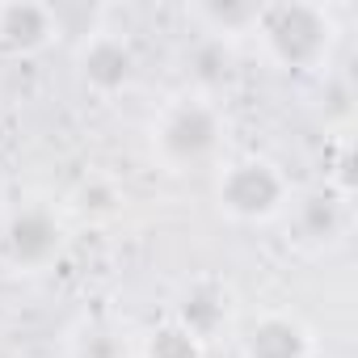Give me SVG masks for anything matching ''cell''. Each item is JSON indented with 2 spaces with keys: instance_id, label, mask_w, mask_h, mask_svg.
Masks as SVG:
<instances>
[{
  "instance_id": "obj_1",
  "label": "cell",
  "mask_w": 358,
  "mask_h": 358,
  "mask_svg": "<svg viewBox=\"0 0 358 358\" xmlns=\"http://www.w3.org/2000/svg\"><path fill=\"white\" fill-rule=\"evenodd\" d=\"M262 55L278 72H320L329 68L337 51V17L329 5L316 0H282V5H262V17L253 26Z\"/></svg>"
},
{
  "instance_id": "obj_4",
  "label": "cell",
  "mask_w": 358,
  "mask_h": 358,
  "mask_svg": "<svg viewBox=\"0 0 358 358\" xmlns=\"http://www.w3.org/2000/svg\"><path fill=\"white\" fill-rule=\"evenodd\" d=\"M68 245V228L59 220L55 207L47 203H22L9 211L5 228H0V249H5V262L22 274H43L64 257Z\"/></svg>"
},
{
  "instance_id": "obj_11",
  "label": "cell",
  "mask_w": 358,
  "mask_h": 358,
  "mask_svg": "<svg viewBox=\"0 0 358 358\" xmlns=\"http://www.w3.org/2000/svg\"><path fill=\"white\" fill-rule=\"evenodd\" d=\"M186 64H194L190 76H194V93H203V97H215L232 76V51H228V43H215V38H203Z\"/></svg>"
},
{
  "instance_id": "obj_10",
  "label": "cell",
  "mask_w": 358,
  "mask_h": 358,
  "mask_svg": "<svg viewBox=\"0 0 358 358\" xmlns=\"http://www.w3.org/2000/svg\"><path fill=\"white\" fill-rule=\"evenodd\" d=\"M186 13H190V22H194L207 38L232 43V38L253 34V26H257V17H262V5H257V0H194Z\"/></svg>"
},
{
  "instance_id": "obj_7",
  "label": "cell",
  "mask_w": 358,
  "mask_h": 358,
  "mask_svg": "<svg viewBox=\"0 0 358 358\" xmlns=\"http://www.w3.org/2000/svg\"><path fill=\"white\" fill-rule=\"evenodd\" d=\"M59 34V13L38 0H9L0 5V51L9 55H38L55 43Z\"/></svg>"
},
{
  "instance_id": "obj_3",
  "label": "cell",
  "mask_w": 358,
  "mask_h": 358,
  "mask_svg": "<svg viewBox=\"0 0 358 358\" xmlns=\"http://www.w3.org/2000/svg\"><path fill=\"white\" fill-rule=\"evenodd\" d=\"M215 203L236 224H270L291 207V182L270 156H236L220 169Z\"/></svg>"
},
{
  "instance_id": "obj_13",
  "label": "cell",
  "mask_w": 358,
  "mask_h": 358,
  "mask_svg": "<svg viewBox=\"0 0 358 358\" xmlns=\"http://www.w3.org/2000/svg\"><path fill=\"white\" fill-rule=\"evenodd\" d=\"M72 358H131L127 354V337L106 324V320H89L76 337H72Z\"/></svg>"
},
{
  "instance_id": "obj_5",
  "label": "cell",
  "mask_w": 358,
  "mask_h": 358,
  "mask_svg": "<svg viewBox=\"0 0 358 358\" xmlns=\"http://www.w3.org/2000/svg\"><path fill=\"white\" fill-rule=\"evenodd\" d=\"M135 47L118 34V30H93L85 43H80V55H76V72H80V85L97 97H118L131 89L135 80Z\"/></svg>"
},
{
  "instance_id": "obj_14",
  "label": "cell",
  "mask_w": 358,
  "mask_h": 358,
  "mask_svg": "<svg viewBox=\"0 0 358 358\" xmlns=\"http://www.w3.org/2000/svg\"><path fill=\"white\" fill-rule=\"evenodd\" d=\"M118 190L110 186V182H85L80 190H76V211L85 215V220H110L114 211H118Z\"/></svg>"
},
{
  "instance_id": "obj_6",
  "label": "cell",
  "mask_w": 358,
  "mask_h": 358,
  "mask_svg": "<svg viewBox=\"0 0 358 358\" xmlns=\"http://www.w3.org/2000/svg\"><path fill=\"white\" fill-rule=\"evenodd\" d=\"M241 358H316V337L295 312H262L241 333Z\"/></svg>"
},
{
  "instance_id": "obj_9",
  "label": "cell",
  "mask_w": 358,
  "mask_h": 358,
  "mask_svg": "<svg viewBox=\"0 0 358 358\" xmlns=\"http://www.w3.org/2000/svg\"><path fill=\"white\" fill-rule=\"evenodd\" d=\"M173 320L186 324L203 345H211V341L228 329V320H232V295H228V287H220V282H211V278L194 282L182 299H177Z\"/></svg>"
},
{
  "instance_id": "obj_12",
  "label": "cell",
  "mask_w": 358,
  "mask_h": 358,
  "mask_svg": "<svg viewBox=\"0 0 358 358\" xmlns=\"http://www.w3.org/2000/svg\"><path fill=\"white\" fill-rule=\"evenodd\" d=\"M139 358H207V345H203L186 324H177V320L169 316V320H160V324L143 337Z\"/></svg>"
},
{
  "instance_id": "obj_2",
  "label": "cell",
  "mask_w": 358,
  "mask_h": 358,
  "mask_svg": "<svg viewBox=\"0 0 358 358\" xmlns=\"http://www.w3.org/2000/svg\"><path fill=\"white\" fill-rule=\"evenodd\" d=\"M224 139H228V118L220 101L203 93L173 97L152 122V156L169 173L211 169L224 152Z\"/></svg>"
},
{
  "instance_id": "obj_8",
  "label": "cell",
  "mask_w": 358,
  "mask_h": 358,
  "mask_svg": "<svg viewBox=\"0 0 358 358\" xmlns=\"http://www.w3.org/2000/svg\"><path fill=\"white\" fill-rule=\"evenodd\" d=\"M291 211V228H295V236L308 245V249H333L341 236H345V228H350V199H341L337 190H312V194H303L295 207H287Z\"/></svg>"
}]
</instances>
